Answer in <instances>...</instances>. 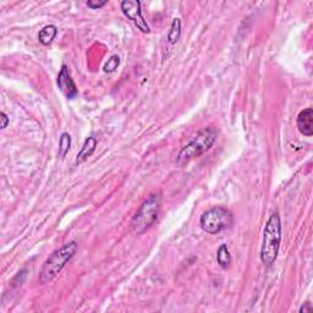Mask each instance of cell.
<instances>
[{
	"label": "cell",
	"mask_w": 313,
	"mask_h": 313,
	"mask_svg": "<svg viewBox=\"0 0 313 313\" xmlns=\"http://www.w3.org/2000/svg\"><path fill=\"white\" fill-rule=\"evenodd\" d=\"M77 251V242L70 241L60 247L59 250L54 251L53 253L49 256V258L43 263L42 268H40L38 282L44 285L53 282L55 278L59 275L60 272L63 271L64 267L70 262V259L75 256Z\"/></svg>",
	"instance_id": "1"
},
{
	"label": "cell",
	"mask_w": 313,
	"mask_h": 313,
	"mask_svg": "<svg viewBox=\"0 0 313 313\" xmlns=\"http://www.w3.org/2000/svg\"><path fill=\"white\" fill-rule=\"evenodd\" d=\"M282 241V222L278 213H273L267 222L263 231V243L260 248V259L266 267L275 262Z\"/></svg>",
	"instance_id": "2"
},
{
	"label": "cell",
	"mask_w": 313,
	"mask_h": 313,
	"mask_svg": "<svg viewBox=\"0 0 313 313\" xmlns=\"http://www.w3.org/2000/svg\"><path fill=\"white\" fill-rule=\"evenodd\" d=\"M217 136H218V131L214 126H208L197 132L195 137L180 150L178 155V164H187L192 159L210 150L213 147V144L216 143Z\"/></svg>",
	"instance_id": "3"
},
{
	"label": "cell",
	"mask_w": 313,
	"mask_h": 313,
	"mask_svg": "<svg viewBox=\"0 0 313 313\" xmlns=\"http://www.w3.org/2000/svg\"><path fill=\"white\" fill-rule=\"evenodd\" d=\"M162 195L161 192L152 193L141 205L137 213L131 220V229L135 234H143L149 230L158 220L161 212Z\"/></svg>",
	"instance_id": "4"
},
{
	"label": "cell",
	"mask_w": 313,
	"mask_h": 313,
	"mask_svg": "<svg viewBox=\"0 0 313 313\" xmlns=\"http://www.w3.org/2000/svg\"><path fill=\"white\" fill-rule=\"evenodd\" d=\"M233 223V214L224 207L211 208L205 211L199 219V225L208 234H219L220 231L230 228Z\"/></svg>",
	"instance_id": "5"
},
{
	"label": "cell",
	"mask_w": 313,
	"mask_h": 313,
	"mask_svg": "<svg viewBox=\"0 0 313 313\" xmlns=\"http://www.w3.org/2000/svg\"><path fill=\"white\" fill-rule=\"evenodd\" d=\"M120 8L124 15L129 20H131L138 30L143 32V33H149V26L142 16L141 3L138 0H124V2L120 3Z\"/></svg>",
	"instance_id": "6"
},
{
	"label": "cell",
	"mask_w": 313,
	"mask_h": 313,
	"mask_svg": "<svg viewBox=\"0 0 313 313\" xmlns=\"http://www.w3.org/2000/svg\"><path fill=\"white\" fill-rule=\"evenodd\" d=\"M58 86H59L60 91L63 92V94L65 95L69 99H74L75 97L78 94V89L76 85H75L74 80H72L70 71H69L68 66L63 65L62 70H60L59 75H58Z\"/></svg>",
	"instance_id": "7"
},
{
	"label": "cell",
	"mask_w": 313,
	"mask_h": 313,
	"mask_svg": "<svg viewBox=\"0 0 313 313\" xmlns=\"http://www.w3.org/2000/svg\"><path fill=\"white\" fill-rule=\"evenodd\" d=\"M297 129L302 135L311 137L313 135V110L307 108L298 114L297 117Z\"/></svg>",
	"instance_id": "8"
},
{
	"label": "cell",
	"mask_w": 313,
	"mask_h": 313,
	"mask_svg": "<svg viewBox=\"0 0 313 313\" xmlns=\"http://www.w3.org/2000/svg\"><path fill=\"white\" fill-rule=\"evenodd\" d=\"M95 147H97V138L95 137H88L83 143L82 148H81L80 153L77 154L76 158V164H81L83 162L87 161L88 156H91L93 154V152L95 150Z\"/></svg>",
	"instance_id": "9"
},
{
	"label": "cell",
	"mask_w": 313,
	"mask_h": 313,
	"mask_svg": "<svg viewBox=\"0 0 313 313\" xmlns=\"http://www.w3.org/2000/svg\"><path fill=\"white\" fill-rule=\"evenodd\" d=\"M58 30L54 25H48L43 27L38 33V39L43 45H48L53 42V39L57 36Z\"/></svg>",
	"instance_id": "10"
},
{
	"label": "cell",
	"mask_w": 313,
	"mask_h": 313,
	"mask_svg": "<svg viewBox=\"0 0 313 313\" xmlns=\"http://www.w3.org/2000/svg\"><path fill=\"white\" fill-rule=\"evenodd\" d=\"M217 260H218V265L222 267V268H228L231 263V254L229 252L228 246L225 243H223L222 246L218 248V252H217Z\"/></svg>",
	"instance_id": "11"
},
{
	"label": "cell",
	"mask_w": 313,
	"mask_h": 313,
	"mask_svg": "<svg viewBox=\"0 0 313 313\" xmlns=\"http://www.w3.org/2000/svg\"><path fill=\"white\" fill-rule=\"evenodd\" d=\"M181 34V21L180 19H174L173 24L170 26V31L168 33V40L170 44H175L180 38Z\"/></svg>",
	"instance_id": "12"
},
{
	"label": "cell",
	"mask_w": 313,
	"mask_h": 313,
	"mask_svg": "<svg viewBox=\"0 0 313 313\" xmlns=\"http://www.w3.org/2000/svg\"><path fill=\"white\" fill-rule=\"evenodd\" d=\"M71 147V137L68 132H64L59 142V155L64 158L69 153Z\"/></svg>",
	"instance_id": "13"
},
{
	"label": "cell",
	"mask_w": 313,
	"mask_h": 313,
	"mask_svg": "<svg viewBox=\"0 0 313 313\" xmlns=\"http://www.w3.org/2000/svg\"><path fill=\"white\" fill-rule=\"evenodd\" d=\"M119 64H120V58L118 55H113L112 58L108 60V63L104 66V71L106 72H113L115 71V69H118Z\"/></svg>",
	"instance_id": "14"
},
{
	"label": "cell",
	"mask_w": 313,
	"mask_h": 313,
	"mask_svg": "<svg viewBox=\"0 0 313 313\" xmlns=\"http://www.w3.org/2000/svg\"><path fill=\"white\" fill-rule=\"evenodd\" d=\"M107 4V0H103V2H93V0H88V2H87V7L88 8H91V9H99V8H102L103 5H106Z\"/></svg>",
	"instance_id": "15"
},
{
	"label": "cell",
	"mask_w": 313,
	"mask_h": 313,
	"mask_svg": "<svg viewBox=\"0 0 313 313\" xmlns=\"http://www.w3.org/2000/svg\"><path fill=\"white\" fill-rule=\"evenodd\" d=\"M0 119H2V129H5V127L8 126V124H9V118H8V115L5 114L4 112H2L0 113Z\"/></svg>",
	"instance_id": "16"
},
{
	"label": "cell",
	"mask_w": 313,
	"mask_h": 313,
	"mask_svg": "<svg viewBox=\"0 0 313 313\" xmlns=\"http://www.w3.org/2000/svg\"><path fill=\"white\" fill-rule=\"evenodd\" d=\"M312 309H313L312 308V305L308 302V301H307V302L303 303L302 307H301V308H300V312L301 313H302V312L303 313H305V312H312Z\"/></svg>",
	"instance_id": "17"
}]
</instances>
